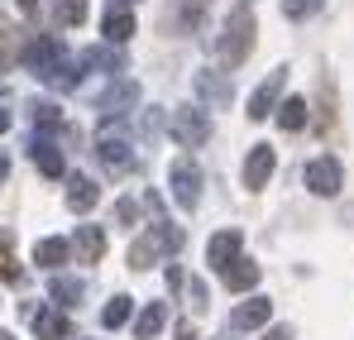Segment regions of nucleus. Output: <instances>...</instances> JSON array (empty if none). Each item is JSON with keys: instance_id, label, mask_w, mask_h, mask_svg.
I'll return each instance as SVG.
<instances>
[{"instance_id": "f257e3e1", "label": "nucleus", "mask_w": 354, "mask_h": 340, "mask_svg": "<svg viewBox=\"0 0 354 340\" xmlns=\"http://www.w3.org/2000/svg\"><path fill=\"white\" fill-rule=\"evenodd\" d=\"M254 34H259L254 10H249V5H235L230 19H225L221 34H216V57H221L225 67H239V62L249 57V48H254Z\"/></svg>"}, {"instance_id": "f03ea898", "label": "nucleus", "mask_w": 354, "mask_h": 340, "mask_svg": "<svg viewBox=\"0 0 354 340\" xmlns=\"http://www.w3.org/2000/svg\"><path fill=\"white\" fill-rule=\"evenodd\" d=\"M19 62H24L39 82L53 87V77L67 67V48H62V39H53V34H34V39H24V57H19Z\"/></svg>"}, {"instance_id": "7ed1b4c3", "label": "nucleus", "mask_w": 354, "mask_h": 340, "mask_svg": "<svg viewBox=\"0 0 354 340\" xmlns=\"http://www.w3.org/2000/svg\"><path fill=\"white\" fill-rule=\"evenodd\" d=\"M168 134H173L182 149H201V144L211 139V115L201 111V106H182V111H173V120H168Z\"/></svg>"}, {"instance_id": "20e7f679", "label": "nucleus", "mask_w": 354, "mask_h": 340, "mask_svg": "<svg viewBox=\"0 0 354 340\" xmlns=\"http://www.w3.org/2000/svg\"><path fill=\"white\" fill-rule=\"evenodd\" d=\"M96 154H101V163L111 172H124L134 163V149H129V139H124V129H120L115 120H106L101 125V134H96Z\"/></svg>"}, {"instance_id": "39448f33", "label": "nucleus", "mask_w": 354, "mask_h": 340, "mask_svg": "<svg viewBox=\"0 0 354 340\" xmlns=\"http://www.w3.org/2000/svg\"><path fill=\"white\" fill-rule=\"evenodd\" d=\"M168 182H173V202L182 206V211H192V206L201 202V168H196L192 159H173Z\"/></svg>"}, {"instance_id": "423d86ee", "label": "nucleus", "mask_w": 354, "mask_h": 340, "mask_svg": "<svg viewBox=\"0 0 354 340\" xmlns=\"http://www.w3.org/2000/svg\"><path fill=\"white\" fill-rule=\"evenodd\" d=\"M301 177H306V187H311L316 197H335V192L345 187V172H340V159H330V154H326V159H311Z\"/></svg>"}, {"instance_id": "0eeeda50", "label": "nucleus", "mask_w": 354, "mask_h": 340, "mask_svg": "<svg viewBox=\"0 0 354 340\" xmlns=\"http://www.w3.org/2000/svg\"><path fill=\"white\" fill-rule=\"evenodd\" d=\"M283 87H288V67H278V72H268V82L249 96V120H268V115L278 111V96H283Z\"/></svg>"}, {"instance_id": "6e6552de", "label": "nucleus", "mask_w": 354, "mask_h": 340, "mask_svg": "<svg viewBox=\"0 0 354 340\" xmlns=\"http://www.w3.org/2000/svg\"><path fill=\"white\" fill-rule=\"evenodd\" d=\"M239 244H244V235H239L235 226H230V230H216V235H211V244H206V264H211L216 274H225V269L239 259Z\"/></svg>"}, {"instance_id": "1a4fd4ad", "label": "nucleus", "mask_w": 354, "mask_h": 340, "mask_svg": "<svg viewBox=\"0 0 354 340\" xmlns=\"http://www.w3.org/2000/svg\"><path fill=\"white\" fill-rule=\"evenodd\" d=\"M273 168H278V154H273L268 144H254V149H249V159H244V187H249V192L268 187Z\"/></svg>"}, {"instance_id": "9d476101", "label": "nucleus", "mask_w": 354, "mask_h": 340, "mask_svg": "<svg viewBox=\"0 0 354 340\" xmlns=\"http://www.w3.org/2000/svg\"><path fill=\"white\" fill-rule=\"evenodd\" d=\"M192 87H196V96H201L206 106H216V111H221V106H230V96H235L230 77H225V72H211V67H206V72H196V82H192Z\"/></svg>"}, {"instance_id": "9b49d317", "label": "nucleus", "mask_w": 354, "mask_h": 340, "mask_svg": "<svg viewBox=\"0 0 354 340\" xmlns=\"http://www.w3.org/2000/svg\"><path fill=\"white\" fill-rule=\"evenodd\" d=\"M101 29H106V44H115V48L134 39V15H129V5H124V0H111V5H106Z\"/></svg>"}, {"instance_id": "f8f14e48", "label": "nucleus", "mask_w": 354, "mask_h": 340, "mask_svg": "<svg viewBox=\"0 0 354 340\" xmlns=\"http://www.w3.org/2000/svg\"><path fill=\"white\" fill-rule=\"evenodd\" d=\"M268 316H273V302H268V297H249V302L235 307L230 326H235V331H259V326H268Z\"/></svg>"}, {"instance_id": "ddd939ff", "label": "nucleus", "mask_w": 354, "mask_h": 340, "mask_svg": "<svg viewBox=\"0 0 354 340\" xmlns=\"http://www.w3.org/2000/svg\"><path fill=\"white\" fill-rule=\"evenodd\" d=\"M72 249H77V264H96V259L106 254V230L101 226H77Z\"/></svg>"}, {"instance_id": "4468645a", "label": "nucleus", "mask_w": 354, "mask_h": 340, "mask_svg": "<svg viewBox=\"0 0 354 340\" xmlns=\"http://www.w3.org/2000/svg\"><path fill=\"white\" fill-rule=\"evenodd\" d=\"M129 106H139V82H134V77H120V87H111V91L101 96V111L106 115H124Z\"/></svg>"}, {"instance_id": "2eb2a0df", "label": "nucleus", "mask_w": 354, "mask_h": 340, "mask_svg": "<svg viewBox=\"0 0 354 340\" xmlns=\"http://www.w3.org/2000/svg\"><path fill=\"white\" fill-rule=\"evenodd\" d=\"M29 326H34L39 340H67V316H62V312L39 307V312H29Z\"/></svg>"}, {"instance_id": "dca6fc26", "label": "nucleus", "mask_w": 354, "mask_h": 340, "mask_svg": "<svg viewBox=\"0 0 354 340\" xmlns=\"http://www.w3.org/2000/svg\"><path fill=\"white\" fill-rule=\"evenodd\" d=\"M29 154H34V163H39V172H44V177H62V172H67L62 154L48 144V134H34V149H29Z\"/></svg>"}, {"instance_id": "f3484780", "label": "nucleus", "mask_w": 354, "mask_h": 340, "mask_svg": "<svg viewBox=\"0 0 354 340\" xmlns=\"http://www.w3.org/2000/svg\"><path fill=\"white\" fill-rule=\"evenodd\" d=\"M163 326H168V302H149L134 321V340H153Z\"/></svg>"}, {"instance_id": "a211bd4d", "label": "nucleus", "mask_w": 354, "mask_h": 340, "mask_svg": "<svg viewBox=\"0 0 354 340\" xmlns=\"http://www.w3.org/2000/svg\"><path fill=\"white\" fill-rule=\"evenodd\" d=\"M221 278H225V287H230V292H249V287L263 278V269H259L254 259H235V264H230Z\"/></svg>"}, {"instance_id": "6ab92c4d", "label": "nucleus", "mask_w": 354, "mask_h": 340, "mask_svg": "<svg viewBox=\"0 0 354 340\" xmlns=\"http://www.w3.org/2000/svg\"><path fill=\"white\" fill-rule=\"evenodd\" d=\"M96 202H101V187L91 177H67V206L72 211H91Z\"/></svg>"}, {"instance_id": "aec40b11", "label": "nucleus", "mask_w": 354, "mask_h": 340, "mask_svg": "<svg viewBox=\"0 0 354 340\" xmlns=\"http://www.w3.org/2000/svg\"><path fill=\"white\" fill-rule=\"evenodd\" d=\"M19 39H24V34H19L10 19H0V72H10V67L24 57V44H19Z\"/></svg>"}, {"instance_id": "412c9836", "label": "nucleus", "mask_w": 354, "mask_h": 340, "mask_svg": "<svg viewBox=\"0 0 354 340\" xmlns=\"http://www.w3.org/2000/svg\"><path fill=\"white\" fill-rule=\"evenodd\" d=\"M67 254H72L67 240H39V244H34V264H39V269H62Z\"/></svg>"}, {"instance_id": "4be33fe9", "label": "nucleus", "mask_w": 354, "mask_h": 340, "mask_svg": "<svg viewBox=\"0 0 354 340\" xmlns=\"http://www.w3.org/2000/svg\"><path fill=\"white\" fill-rule=\"evenodd\" d=\"M82 62H86V67H101V72H111V77H115V72H124V53H120L115 44L86 48V53H82Z\"/></svg>"}, {"instance_id": "5701e85b", "label": "nucleus", "mask_w": 354, "mask_h": 340, "mask_svg": "<svg viewBox=\"0 0 354 340\" xmlns=\"http://www.w3.org/2000/svg\"><path fill=\"white\" fill-rule=\"evenodd\" d=\"M86 19V0H53V24L58 29H82Z\"/></svg>"}, {"instance_id": "b1692460", "label": "nucleus", "mask_w": 354, "mask_h": 340, "mask_svg": "<svg viewBox=\"0 0 354 340\" xmlns=\"http://www.w3.org/2000/svg\"><path fill=\"white\" fill-rule=\"evenodd\" d=\"M278 129H288V134L306 129V101H301V96H288V101L278 106Z\"/></svg>"}, {"instance_id": "393cba45", "label": "nucleus", "mask_w": 354, "mask_h": 340, "mask_svg": "<svg viewBox=\"0 0 354 340\" xmlns=\"http://www.w3.org/2000/svg\"><path fill=\"white\" fill-rule=\"evenodd\" d=\"M129 312H134V302H129L124 292H115V297L106 302V312H101V326H106V331H120V326H129Z\"/></svg>"}, {"instance_id": "a878e982", "label": "nucleus", "mask_w": 354, "mask_h": 340, "mask_svg": "<svg viewBox=\"0 0 354 340\" xmlns=\"http://www.w3.org/2000/svg\"><path fill=\"white\" fill-rule=\"evenodd\" d=\"M0 278L5 283H19L24 278V269L15 264V235L10 230H0Z\"/></svg>"}, {"instance_id": "bb28decb", "label": "nucleus", "mask_w": 354, "mask_h": 340, "mask_svg": "<svg viewBox=\"0 0 354 340\" xmlns=\"http://www.w3.org/2000/svg\"><path fill=\"white\" fill-rule=\"evenodd\" d=\"M48 297H53V302H58V307H77V297H82V283H77V278H53V283H48Z\"/></svg>"}, {"instance_id": "cd10ccee", "label": "nucleus", "mask_w": 354, "mask_h": 340, "mask_svg": "<svg viewBox=\"0 0 354 340\" xmlns=\"http://www.w3.org/2000/svg\"><path fill=\"white\" fill-rule=\"evenodd\" d=\"M321 5H326V0H283V15H288V19H311Z\"/></svg>"}, {"instance_id": "c85d7f7f", "label": "nucleus", "mask_w": 354, "mask_h": 340, "mask_svg": "<svg viewBox=\"0 0 354 340\" xmlns=\"http://www.w3.org/2000/svg\"><path fill=\"white\" fill-rule=\"evenodd\" d=\"M29 115H34V125H44V129H48V125H58V120H62L53 101H34V106H29Z\"/></svg>"}, {"instance_id": "c756f323", "label": "nucleus", "mask_w": 354, "mask_h": 340, "mask_svg": "<svg viewBox=\"0 0 354 340\" xmlns=\"http://www.w3.org/2000/svg\"><path fill=\"white\" fill-rule=\"evenodd\" d=\"M115 221H120V226H134V221H139V206H134L129 197H124V202L115 206Z\"/></svg>"}, {"instance_id": "7c9ffc66", "label": "nucleus", "mask_w": 354, "mask_h": 340, "mask_svg": "<svg viewBox=\"0 0 354 340\" xmlns=\"http://www.w3.org/2000/svg\"><path fill=\"white\" fill-rule=\"evenodd\" d=\"M158 129H163V115L149 111V115H144V134H158Z\"/></svg>"}, {"instance_id": "2f4dec72", "label": "nucleus", "mask_w": 354, "mask_h": 340, "mask_svg": "<svg viewBox=\"0 0 354 340\" xmlns=\"http://www.w3.org/2000/svg\"><path fill=\"white\" fill-rule=\"evenodd\" d=\"M263 340H292V331H288V326H273V331H268Z\"/></svg>"}, {"instance_id": "473e14b6", "label": "nucleus", "mask_w": 354, "mask_h": 340, "mask_svg": "<svg viewBox=\"0 0 354 340\" xmlns=\"http://www.w3.org/2000/svg\"><path fill=\"white\" fill-rule=\"evenodd\" d=\"M19 10H24V15H34V10H39V0H19Z\"/></svg>"}, {"instance_id": "72a5a7b5", "label": "nucleus", "mask_w": 354, "mask_h": 340, "mask_svg": "<svg viewBox=\"0 0 354 340\" xmlns=\"http://www.w3.org/2000/svg\"><path fill=\"white\" fill-rule=\"evenodd\" d=\"M5 129H10V111H0V134H5Z\"/></svg>"}, {"instance_id": "f704fd0d", "label": "nucleus", "mask_w": 354, "mask_h": 340, "mask_svg": "<svg viewBox=\"0 0 354 340\" xmlns=\"http://www.w3.org/2000/svg\"><path fill=\"white\" fill-rule=\"evenodd\" d=\"M5 177H10V163H5V159H0V182H5Z\"/></svg>"}, {"instance_id": "c9c22d12", "label": "nucleus", "mask_w": 354, "mask_h": 340, "mask_svg": "<svg viewBox=\"0 0 354 340\" xmlns=\"http://www.w3.org/2000/svg\"><path fill=\"white\" fill-rule=\"evenodd\" d=\"M177 340H196V336H192V326H182V336H177Z\"/></svg>"}, {"instance_id": "e433bc0d", "label": "nucleus", "mask_w": 354, "mask_h": 340, "mask_svg": "<svg viewBox=\"0 0 354 340\" xmlns=\"http://www.w3.org/2000/svg\"><path fill=\"white\" fill-rule=\"evenodd\" d=\"M0 340H15V336H5V331H0Z\"/></svg>"}, {"instance_id": "4c0bfd02", "label": "nucleus", "mask_w": 354, "mask_h": 340, "mask_svg": "<svg viewBox=\"0 0 354 340\" xmlns=\"http://www.w3.org/2000/svg\"><path fill=\"white\" fill-rule=\"evenodd\" d=\"M0 101H5V87H0Z\"/></svg>"}, {"instance_id": "58836bf2", "label": "nucleus", "mask_w": 354, "mask_h": 340, "mask_svg": "<svg viewBox=\"0 0 354 340\" xmlns=\"http://www.w3.org/2000/svg\"><path fill=\"white\" fill-rule=\"evenodd\" d=\"M124 5H139V0H124Z\"/></svg>"}]
</instances>
